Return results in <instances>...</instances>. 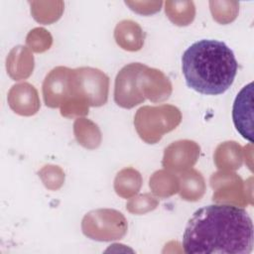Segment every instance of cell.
<instances>
[{
  "label": "cell",
  "instance_id": "cell-4",
  "mask_svg": "<svg viewBox=\"0 0 254 254\" xmlns=\"http://www.w3.org/2000/svg\"><path fill=\"white\" fill-rule=\"evenodd\" d=\"M43 95L46 105L51 108H63L65 104H78L88 112L89 105L79 94L75 69L64 66L52 69L44 80Z\"/></svg>",
  "mask_w": 254,
  "mask_h": 254
},
{
  "label": "cell",
  "instance_id": "cell-5",
  "mask_svg": "<svg viewBox=\"0 0 254 254\" xmlns=\"http://www.w3.org/2000/svg\"><path fill=\"white\" fill-rule=\"evenodd\" d=\"M181 118L180 110L172 105L144 106L137 111L134 124L140 137L147 143L154 144L165 133L176 128Z\"/></svg>",
  "mask_w": 254,
  "mask_h": 254
},
{
  "label": "cell",
  "instance_id": "cell-6",
  "mask_svg": "<svg viewBox=\"0 0 254 254\" xmlns=\"http://www.w3.org/2000/svg\"><path fill=\"white\" fill-rule=\"evenodd\" d=\"M81 227L83 234L90 239L111 241L121 239L126 234L127 221L117 210L97 209L83 217Z\"/></svg>",
  "mask_w": 254,
  "mask_h": 254
},
{
  "label": "cell",
  "instance_id": "cell-7",
  "mask_svg": "<svg viewBox=\"0 0 254 254\" xmlns=\"http://www.w3.org/2000/svg\"><path fill=\"white\" fill-rule=\"evenodd\" d=\"M75 70L81 98L90 106L105 104L108 95V76L92 67H80Z\"/></svg>",
  "mask_w": 254,
  "mask_h": 254
},
{
  "label": "cell",
  "instance_id": "cell-8",
  "mask_svg": "<svg viewBox=\"0 0 254 254\" xmlns=\"http://www.w3.org/2000/svg\"><path fill=\"white\" fill-rule=\"evenodd\" d=\"M253 82H249L238 92L233 102L232 119L236 130L240 135L253 142Z\"/></svg>",
  "mask_w": 254,
  "mask_h": 254
},
{
  "label": "cell",
  "instance_id": "cell-1",
  "mask_svg": "<svg viewBox=\"0 0 254 254\" xmlns=\"http://www.w3.org/2000/svg\"><path fill=\"white\" fill-rule=\"evenodd\" d=\"M253 222L248 212L232 204H209L194 211L183 235L189 254H249Z\"/></svg>",
  "mask_w": 254,
  "mask_h": 254
},
{
  "label": "cell",
  "instance_id": "cell-3",
  "mask_svg": "<svg viewBox=\"0 0 254 254\" xmlns=\"http://www.w3.org/2000/svg\"><path fill=\"white\" fill-rule=\"evenodd\" d=\"M172 84L161 70L140 63L125 65L116 75L114 100L123 108H132L149 98L157 102L168 99Z\"/></svg>",
  "mask_w": 254,
  "mask_h": 254
},
{
  "label": "cell",
  "instance_id": "cell-2",
  "mask_svg": "<svg viewBox=\"0 0 254 254\" xmlns=\"http://www.w3.org/2000/svg\"><path fill=\"white\" fill-rule=\"evenodd\" d=\"M237 70L233 51L218 40H198L182 56V71L187 85L201 94L224 93L232 85Z\"/></svg>",
  "mask_w": 254,
  "mask_h": 254
}]
</instances>
